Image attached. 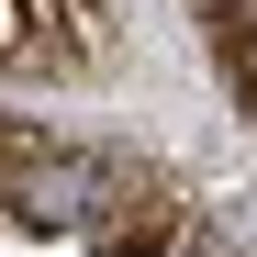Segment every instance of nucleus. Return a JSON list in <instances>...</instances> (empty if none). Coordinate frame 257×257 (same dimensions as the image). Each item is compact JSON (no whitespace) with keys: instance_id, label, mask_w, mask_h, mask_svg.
Masks as SVG:
<instances>
[{"instance_id":"obj_1","label":"nucleus","mask_w":257,"mask_h":257,"mask_svg":"<svg viewBox=\"0 0 257 257\" xmlns=\"http://www.w3.org/2000/svg\"><path fill=\"white\" fill-rule=\"evenodd\" d=\"M179 235H190V201L168 190V179L112 168V190H101V212H90V246H101V257H179Z\"/></svg>"},{"instance_id":"obj_2","label":"nucleus","mask_w":257,"mask_h":257,"mask_svg":"<svg viewBox=\"0 0 257 257\" xmlns=\"http://www.w3.org/2000/svg\"><path fill=\"white\" fill-rule=\"evenodd\" d=\"M190 257H224V246H212V235H190Z\"/></svg>"}]
</instances>
